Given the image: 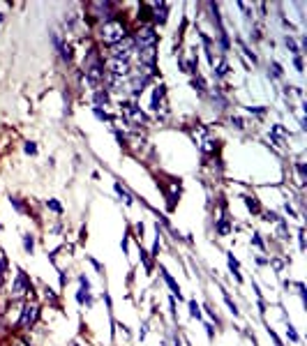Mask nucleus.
Here are the masks:
<instances>
[{"instance_id":"20e7f679","label":"nucleus","mask_w":307,"mask_h":346,"mask_svg":"<svg viewBox=\"0 0 307 346\" xmlns=\"http://www.w3.org/2000/svg\"><path fill=\"white\" fill-rule=\"evenodd\" d=\"M88 7H90V12H93V17L102 18V23H106V21H111V18L115 17V5L114 2H104V0H99V2H90Z\"/></svg>"},{"instance_id":"412c9836","label":"nucleus","mask_w":307,"mask_h":346,"mask_svg":"<svg viewBox=\"0 0 307 346\" xmlns=\"http://www.w3.org/2000/svg\"><path fill=\"white\" fill-rule=\"evenodd\" d=\"M5 270H7V258L5 254H0V282L5 279Z\"/></svg>"},{"instance_id":"5701e85b","label":"nucleus","mask_w":307,"mask_h":346,"mask_svg":"<svg viewBox=\"0 0 307 346\" xmlns=\"http://www.w3.org/2000/svg\"><path fill=\"white\" fill-rule=\"evenodd\" d=\"M287 335H289V339L291 342H298V332H296V330H293V326H291V323H287Z\"/></svg>"},{"instance_id":"2f4dec72","label":"nucleus","mask_w":307,"mask_h":346,"mask_svg":"<svg viewBox=\"0 0 307 346\" xmlns=\"http://www.w3.org/2000/svg\"><path fill=\"white\" fill-rule=\"evenodd\" d=\"M252 240H254V245H256V247H259V249H263V247H266V245H263V240H261V236H259V233H254V238H252Z\"/></svg>"},{"instance_id":"6e6552de","label":"nucleus","mask_w":307,"mask_h":346,"mask_svg":"<svg viewBox=\"0 0 307 346\" xmlns=\"http://www.w3.org/2000/svg\"><path fill=\"white\" fill-rule=\"evenodd\" d=\"M51 39H53V46L58 49V54H60L62 60H72V46L65 44V42H62V37L58 35V33H53Z\"/></svg>"},{"instance_id":"f3484780","label":"nucleus","mask_w":307,"mask_h":346,"mask_svg":"<svg viewBox=\"0 0 307 346\" xmlns=\"http://www.w3.org/2000/svg\"><path fill=\"white\" fill-rule=\"evenodd\" d=\"M227 74H229V65L227 62H219L217 70H215V76H217V79H224Z\"/></svg>"},{"instance_id":"cd10ccee","label":"nucleus","mask_w":307,"mask_h":346,"mask_svg":"<svg viewBox=\"0 0 307 346\" xmlns=\"http://www.w3.org/2000/svg\"><path fill=\"white\" fill-rule=\"evenodd\" d=\"M247 111H249V113H256V115H263L266 113V107H249Z\"/></svg>"},{"instance_id":"39448f33","label":"nucleus","mask_w":307,"mask_h":346,"mask_svg":"<svg viewBox=\"0 0 307 346\" xmlns=\"http://www.w3.org/2000/svg\"><path fill=\"white\" fill-rule=\"evenodd\" d=\"M33 293V284H30V279L28 275L19 268L17 270V279H14V284H12V298H21V295H30Z\"/></svg>"},{"instance_id":"72a5a7b5","label":"nucleus","mask_w":307,"mask_h":346,"mask_svg":"<svg viewBox=\"0 0 307 346\" xmlns=\"http://www.w3.org/2000/svg\"><path fill=\"white\" fill-rule=\"evenodd\" d=\"M293 65H296V70H298V72H303V60H300V55H296V58H293Z\"/></svg>"},{"instance_id":"ddd939ff","label":"nucleus","mask_w":307,"mask_h":346,"mask_svg":"<svg viewBox=\"0 0 307 346\" xmlns=\"http://www.w3.org/2000/svg\"><path fill=\"white\" fill-rule=\"evenodd\" d=\"M229 231H231V219H229V217H222L217 222V233L219 236H227Z\"/></svg>"},{"instance_id":"2eb2a0df","label":"nucleus","mask_w":307,"mask_h":346,"mask_svg":"<svg viewBox=\"0 0 307 346\" xmlns=\"http://www.w3.org/2000/svg\"><path fill=\"white\" fill-rule=\"evenodd\" d=\"M23 249H26L28 254H33V249H35V238L30 233H23Z\"/></svg>"},{"instance_id":"6ab92c4d","label":"nucleus","mask_w":307,"mask_h":346,"mask_svg":"<svg viewBox=\"0 0 307 346\" xmlns=\"http://www.w3.org/2000/svg\"><path fill=\"white\" fill-rule=\"evenodd\" d=\"M224 302L229 305V310H231V314H233V316H236V314H240V311H238V305L231 300V295H229V293H224Z\"/></svg>"},{"instance_id":"473e14b6","label":"nucleus","mask_w":307,"mask_h":346,"mask_svg":"<svg viewBox=\"0 0 307 346\" xmlns=\"http://www.w3.org/2000/svg\"><path fill=\"white\" fill-rule=\"evenodd\" d=\"M298 238H300V252H305V231H303V229H300Z\"/></svg>"},{"instance_id":"c756f323","label":"nucleus","mask_w":307,"mask_h":346,"mask_svg":"<svg viewBox=\"0 0 307 346\" xmlns=\"http://www.w3.org/2000/svg\"><path fill=\"white\" fill-rule=\"evenodd\" d=\"M268 335H270V339H272V342H275V346H284V344H282V342H280V337L275 335V330H270V328H268Z\"/></svg>"},{"instance_id":"393cba45","label":"nucleus","mask_w":307,"mask_h":346,"mask_svg":"<svg viewBox=\"0 0 307 346\" xmlns=\"http://www.w3.org/2000/svg\"><path fill=\"white\" fill-rule=\"evenodd\" d=\"M12 205H14V208H17L19 213H26V205L21 203V199H12Z\"/></svg>"},{"instance_id":"c85d7f7f","label":"nucleus","mask_w":307,"mask_h":346,"mask_svg":"<svg viewBox=\"0 0 307 346\" xmlns=\"http://www.w3.org/2000/svg\"><path fill=\"white\" fill-rule=\"evenodd\" d=\"M26 152H28V155H37V146H35V143L28 141V143H26Z\"/></svg>"},{"instance_id":"1a4fd4ad","label":"nucleus","mask_w":307,"mask_h":346,"mask_svg":"<svg viewBox=\"0 0 307 346\" xmlns=\"http://www.w3.org/2000/svg\"><path fill=\"white\" fill-rule=\"evenodd\" d=\"M164 102V86H157V88H153V102H150V109L159 113V104Z\"/></svg>"},{"instance_id":"f8f14e48","label":"nucleus","mask_w":307,"mask_h":346,"mask_svg":"<svg viewBox=\"0 0 307 346\" xmlns=\"http://www.w3.org/2000/svg\"><path fill=\"white\" fill-rule=\"evenodd\" d=\"M115 192H118V196H120V199H123V201H125L127 205H132V203H134V199H132V194L127 192V189H125L123 185H120V182H115Z\"/></svg>"},{"instance_id":"f257e3e1","label":"nucleus","mask_w":307,"mask_h":346,"mask_svg":"<svg viewBox=\"0 0 307 346\" xmlns=\"http://www.w3.org/2000/svg\"><path fill=\"white\" fill-rule=\"evenodd\" d=\"M125 37H127V28L120 18H111V21H106L99 26V42L106 46H114L118 42H123Z\"/></svg>"},{"instance_id":"4be33fe9","label":"nucleus","mask_w":307,"mask_h":346,"mask_svg":"<svg viewBox=\"0 0 307 346\" xmlns=\"http://www.w3.org/2000/svg\"><path fill=\"white\" fill-rule=\"evenodd\" d=\"M46 205H49V208H51L53 213H58V215L62 213V205L58 203V201H56V199H51V201H46Z\"/></svg>"},{"instance_id":"4468645a","label":"nucleus","mask_w":307,"mask_h":346,"mask_svg":"<svg viewBox=\"0 0 307 346\" xmlns=\"http://www.w3.org/2000/svg\"><path fill=\"white\" fill-rule=\"evenodd\" d=\"M245 205L252 210V213H261V205H259V199L256 196H245Z\"/></svg>"},{"instance_id":"0eeeda50","label":"nucleus","mask_w":307,"mask_h":346,"mask_svg":"<svg viewBox=\"0 0 307 346\" xmlns=\"http://www.w3.org/2000/svg\"><path fill=\"white\" fill-rule=\"evenodd\" d=\"M146 7L153 12L150 17H153V21H155V23H167V14H169V5H167V2H148Z\"/></svg>"},{"instance_id":"e433bc0d","label":"nucleus","mask_w":307,"mask_h":346,"mask_svg":"<svg viewBox=\"0 0 307 346\" xmlns=\"http://www.w3.org/2000/svg\"><path fill=\"white\" fill-rule=\"evenodd\" d=\"M2 21H5V14H0V23H2Z\"/></svg>"},{"instance_id":"dca6fc26","label":"nucleus","mask_w":307,"mask_h":346,"mask_svg":"<svg viewBox=\"0 0 307 346\" xmlns=\"http://www.w3.org/2000/svg\"><path fill=\"white\" fill-rule=\"evenodd\" d=\"M229 268L233 270V275H236L238 282H243V275L238 273V258H233V254H229Z\"/></svg>"},{"instance_id":"b1692460","label":"nucleus","mask_w":307,"mask_h":346,"mask_svg":"<svg viewBox=\"0 0 307 346\" xmlns=\"http://www.w3.org/2000/svg\"><path fill=\"white\" fill-rule=\"evenodd\" d=\"M270 70H272V76H275V79H280V76H282L280 62H270Z\"/></svg>"},{"instance_id":"423d86ee","label":"nucleus","mask_w":307,"mask_h":346,"mask_svg":"<svg viewBox=\"0 0 307 346\" xmlns=\"http://www.w3.org/2000/svg\"><path fill=\"white\" fill-rule=\"evenodd\" d=\"M37 314H39V307L37 305H33V302H28V305H23V311H21V319H19V326L23 330L33 328L37 321Z\"/></svg>"},{"instance_id":"a211bd4d","label":"nucleus","mask_w":307,"mask_h":346,"mask_svg":"<svg viewBox=\"0 0 307 346\" xmlns=\"http://www.w3.org/2000/svg\"><path fill=\"white\" fill-rule=\"evenodd\" d=\"M284 44L289 46V49H291V51H293V54H296V55H300V49H298V44L293 42V37H291V35H287V37H284Z\"/></svg>"},{"instance_id":"a878e982","label":"nucleus","mask_w":307,"mask_h":346,"mask_svg":"<svg viewBox=\"0 0 307 346\" xmlns=\"http://www.w3.org/2000/svg\"><path fill=\"white\" fill-rule=\"evenodd\" d=\"M95 115L99 118V120H109V113H106V111H102L99 107H95Z\"/></svg>"},{"instance_id":"bb28decb","label":"nucleus","mask_w":307,"mask_h":346,"mask_svg":"<svg viewBox=\"0 0 307 346\" xmlns=\"http://www.w3.org/2000/svg\"><path fill=\"white\" fill-rule=\"evenodd\" d=\"M231 125H236V129H245V123H243V118H231Z\"/></svg>"},{"instance_id":"aec40b11","label":"nucleus","mask_w":307,"mask_h":346,"mask_svg":"<svg viewBox=\"0 0 307 346\" xmlns=\"http://www.w3.org/2000/svg\"><path fill=\"white\" fill-rule=\"evenodd\" d=\"M190 316L192 319H201V311H199V305L194 300H190Z\"/></svg>"},{"instance_id":"7c9ffc66","label":"nucleus","mask_w":307,"mask_h":346,"mask_svg":"<svg viewBox=\"0 0 307 346\" xmlns=\"http://www.w3.org/2000/svg\"><path fill=\"white\" fill-rule=\"evenodd\" d=\"M266 219H268V222H280V217H277V213H270V210L266 213Z\"/></svg>"},{"instance_id":"9d476101","label":"nucleus","mask_w":307,"mask_h":346,"mask_svg":"<svg viewBox=\"0 0 307 346\" xmlns=\"http://www.w3.org/2000/svg\"><path fill=\"white\" fill-rule=\"evenodd\" d=\"M93 99H95V107H99V109L106 107V104H109V92H106V88H97Z\"/></svg>"},{"instance_id":"f03ea898","label":"nucleus","mask_w":307,"mask_h":346,"mask_svg":"<svg viewBox=\"0 0 307 346\" xmlns=\"http://www.w3.org/2000/svg\"><path fill=\"white\" fill-rule=\"evenodd\" d=\"M132 42H134V49H136V51H143V49H155V44H157L155 28L153 26H141L139 30L134 33Z\"/></svg>"},{"instance_id":"c9c22d12","label":"nucleus","mask_w":307,"mask_h":346,"mask_svg":"<svg viewBox=\"0 0 307 346\" xmlns=\"http://www.w3.org/2000/svg\"><path fill=\"white\" fill-rule=\"evenodd\" d=\"M12 346H28V342H23V339H17V342H14Z\"/></svg>"},{"instance_id":"7ed1b4c3","label":"nucleus","mask_w":307,"mask_h":346,"mask_svg":"<svg viewBox=\"0 0 307 346\" xmlns=\"http://www.w3.org/2000/svg\"><path fill=\"white\" fill-rule=\"evenodd\" d=\"M132 54H136V49H134V42H132V37H125L123 42H118V44L109 46V58H114V60L130 62Z\"/></svg>"},{"instance_id":"9b49d317","label":"nucleus","mask_w":307,"mask_h":346,"mask_svg":"<svg viewBox=\"0 0 307 346\" xmlns=\"http://www.w3.org/2000/svg\"><path fill=\"white\" fill-rule=\"evenodd\" d=\"M159 270H162V277H164V282L169 284V289H171V291H173V295H178V300H180V289H178V284L173 282V277L169 275V273H167V268H164V266L159 268Z\"/></svg>"},{"instance_id":"f704fd0d","label":"nucleus","mask_w":307,"mask_h":346,"mask_svg":"<svg viewBox=\"0 0 307 346\" xmlns=\"http://www.w3.org/2000/svg\"><path fill=\"white\" fill-rule=\"evenodd\" d=\"M206 330H208V339L215 337V330H212V326H206Z\"/></svg>"}]
</instances>
